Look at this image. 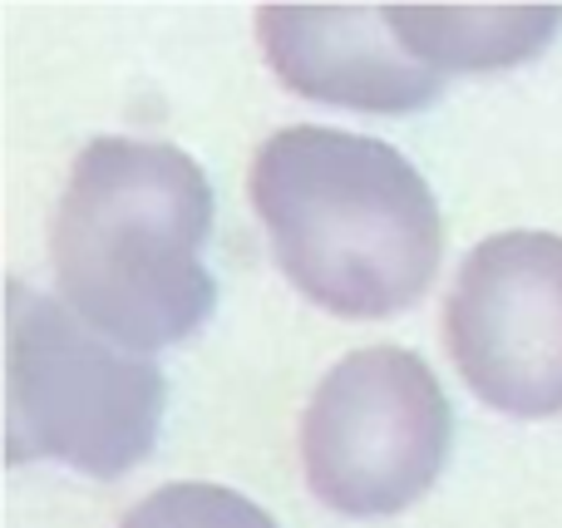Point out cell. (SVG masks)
<instances>
[{
    "label": "cell",
    "mask_w": 562,
    "mask_h": 528,
    "mask_svg": "<svg viewBox=\"0 0 562 528\" xmlns=\"http://www.w3.org/2000/svg\"><path fill=\"white\" fill-rule=\"evenodd\" d=\"M252 207L301 296L380 322L435 287L445 217L419 168L346 128H277L252 158Z\"/></svg>",
    "instance_id": "cell-1"
},
{
    "label": "cell",
    "mask_w": 562,
    "mask_h": 528,
    "mask_svg": "<svg viewBox=\"0 0 562 528\" xmlns=\"http://www.w3.org/2000/svg\"><path fill=\"white\" fill-rule=\"evenodd\" d=\"M213 207L193 154L154 138H94L69 168L49 237L65 306L134 351L193 336L217 306L203 267Z\"/></svg>",
    "instance_id": "cell-2"
},
{
    "label": "cell",
    "mask_w": 562,
    "mask_h": 528,
    "mask_svg": "<svg viewBox=\"0 0 562 528\" xmlns=\"http://www.w3.org/2000/svg\"><path fill=\"white\" fill-rule=\"evenodd\" d=\"M168 381L144 356L85 326L55 296L5 292V445L10 464L59 460L119 480L148 460L164 425Z\"/></svg>",
    "instance_id": "cell-3"
},
{
    "label": "cell",
    "mask_w": 562,
    "mask_h": 528,
    "mask_svg": "<svg viewBox=\"0 0 562 528\" xmlns=\"http://www.w3.org/2000/svg\"><path fill=\"white\" fill-rule=\"evenodd\" d=\"M454 445L445 385L405 346H366L330 366L301 415V464L321 504L385 519L435 490Z\"/></svg>",
    "instance_id": "cell-4"
},
{
    "label": "cell",
    "mask_w": 562,
    "mask_h": 528,
    "mask_svg": "<svg viewBox=\"0 0 562 528\" xmlns=\"http://www.w3.org/2000/svg\"><path fill=\"white\" fill-rule=\"evenodd\" d=\"M464 385L518 420L562 415V237L494 233L464 257L445 306Z\"/></svg>",
    "instance_id": "cell-5"
},
{
    "label": "cell",
    "mask_w": 562,
    "mask_h": 528,
    "mask_svg": "<svg viewBox=\"0 0 562 528\" xmlns=\"http://www.w3.org/2000/svg\"><path fill=\"white\" fill-rule=\"evenodd\" d=\"M257 40L272 75L306 99L409 114L439 94V75L405 49L385 5H267Z\"/></svg>",
    "instance_id": "cell-6"
},
{
    "label": "cell",
    "mask_w": 562,
    "mask_h": 528,
    "mask_svg": "<svg viewBox=\"0 0 562 528\" xmlns=\"http://www.w3.org/2000/svg\"><path fill=\"white\" fill-rule=\"evenodd\" d=\"M385 15L435 75L524 65L562 30V5H385Z\"/></svg>",
    "instance_id": "cell-7"
},
{
    "label": "cell",
    "mask_w": 562,
    "mask_h": 528,
    "mask_svg": "<svg viewBox=\"0 0 562 528\" xmlns=\"http://www.w3.org/2000/svg\"><path fill=\"white\" fill-rule=\"evenodd\" d=\"M119 528H277V519L237 490L183 480L138 499Z\"/></svg>",
    "instance_id": "cell-8"
}]
</instances>
